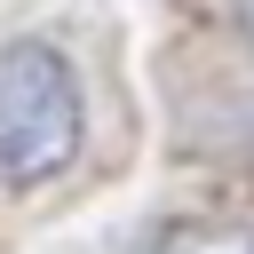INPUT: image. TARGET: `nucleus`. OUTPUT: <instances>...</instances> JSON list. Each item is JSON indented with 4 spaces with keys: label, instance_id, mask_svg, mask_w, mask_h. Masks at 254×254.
Listing matches in <instances>:
<instances>
[{
    "label": "nucleus",
    "instance_id": "1",
    "mask_svg": "<svg viewBox=\"0 0 254 254\" xmlns=\"http://www.w3.org/2000/svg\"><path fill=\"white\" fill-rule=\"evenodd\" d=\"M87 143V95H79V64L24 32L0 48V190H40L56 183Z\"/></svg>",
    "mask_w": 254,
    "mask_h": 254
},
{
    "label": "nucleus",
    "instance_id": "2",
    "mask_svg": "<svg viewBox=\"0 0 254 254\" xmlns=\"http://www.w3.org/2000/svg\"><path fill=\"white\" fill-rule=\"evenodd\" d=\"M159 254H254V222H190Z\"/></svg>",
    "mask_w": 254,
    "mask_h": 254
},
{
    "label": "nucleus",
    "instance_id": "3",
    "mask_svg": "<svg viewBox=\"0 0 254 254\" xmlns=\"http://www.w3.org/2000/svg\"><path fill=\"white\" fill-rule=\"evenodd\" d=\"M238 16H246V24H254V0H238Z\"/></svg>",
    "mask_w": 254,
    "mask_h": 254
}]
</instances>
